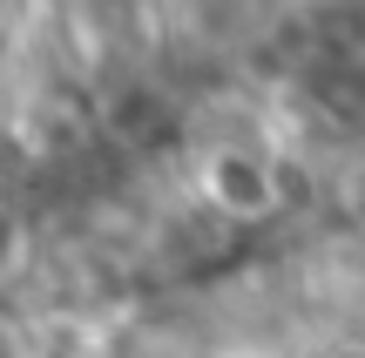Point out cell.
<instances>
[{"label":"cell","mask_w":365,"mask_h":358,"mask_svg":"<svg viewBox=\"0 0 365 358\" xmlns=\"http://www.w3.org/2000/svg\"><path fill=\"white\" fill-rule=\"evenodd\" d=\"M203 189H210V203H217L223 216H271L277 203H284L277 169L264 156H250V149H223V156H210Z\"/></svg>","instance_id":"1"},{"label":"cell","mask_w":365,"mask_h":358,"mask_svg":"<svg viewBox=\"0 0 365 358\" xmlns=\"http://www.w3.org/2000/svg\"><path fill=\"white\" fill-rule=\"evenodd\" d=\"M318 102H325L331 115H365V75H359V68H331V75H318Z\"/></svg>","instance_id":"2"},{"label":"cell","mask_w":365,"mask_h":358,"mask_svg":"<svg viewBox=\"0 0 365 358\" xmlns=\"http://www.w3.org/2000/svg\"><path fill=\"white\" fill-rule=\"evenodd\" d=\"M14 257H21V216L0 203V264H14Z\"/></svg>","instance_id":"3"},{"label":"cell","mask_w":365,"mask_h":358,"mask_svg":"<svg viewBox=\"0 0 365 358\" xmlns=\"http://www.w3.org/2000/svg\"><path fill=\"white\" fill-rule=\"evenodd\" d=\"M0 358H21V352H14V338H7V332H0Z\"/></svg>","instance_id":"4"}]
</instances>
